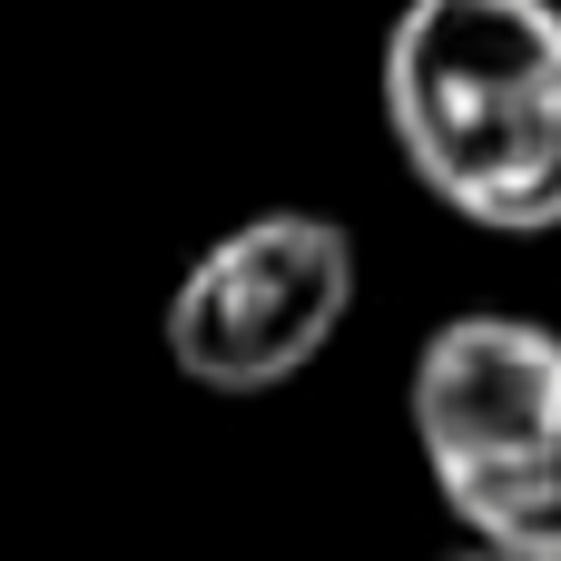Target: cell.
Masks as SVG:
<instances>
[{"label":"cell","instance_id":"cell-4","mask_svg":"<svg viewBox=\"0 0 561 561\" xmlns=\"http://www.w3.org/2000/svg\"><path fill=\"white\" fill-rule=\"evenodd\" d=\"M463 561H493V552H463Z\"/></svg>","mask_w":561,"mask_h":561},{"label":"cell","instance_id":"cell-2","mask_svg":"<svg viewBox=\"0 0 561 561\" xmlns=\"http://www.w3.org/2000/svg\"><path fill=\"white\" fill-rule=\"evenodd\" d=\"M414 454L493 561H561V335L533 316H444L404 375Z\"/></svg>","mask_w":561,"mask_h":561},{"label":"cell","instance_id":"cell-3","mask_svg":"<svg viewBox=\"0 0 561 561\" xmlns=\"http://www.w3.org/2000/svg\"><path fill=\"white\" fill-rule=\"evenodd\" d=\"M355 316V237L325 207H256L237 227H217L168 306H158V345L197 394H276L296 385Z\"/></svg>","mask_w":561,"mask_h":561},{"label":"cell","instance_id":"cell-1","mask_svg":"<svg viewBox=\"0 0 561 561\" xmlns=\"http://www.w3.org/2000/svg\"><path fill=\"white\" fill-rule=\"evenodd\" d=\"M385 138L483 237L561 227V0H404L375 49Z\"/></svg>","mask_w":561,"mask_h":561}]
</instances>
